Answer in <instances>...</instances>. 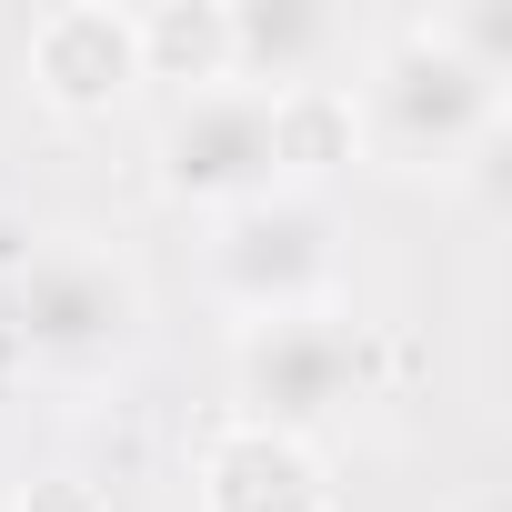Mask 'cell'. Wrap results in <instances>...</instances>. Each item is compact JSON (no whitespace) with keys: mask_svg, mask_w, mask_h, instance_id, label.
I'll list each match as a JSON object with an SVG mask.
<instances>
[{"mask_svg":"<svg viewBox=\"0 0 512 512\" xmlns=\"http://www.w3.org/2000/svg\"><path fill=\"white\" fill-rule=\"evenodd\" d=\"M472 41H482L472 21H402V31H392V51H382L372 81H362V131H372L382 161L432 171V161H462V151L492 131L502 81H492V61H482Z\"/></svg>","mask_w":512,"mask_h":512,"instance_id":"1","label":"cell"},{"mask_svg":"<svg viewBox=\"0 0 512 512\" xmlns=\"http://www.w3.org/2000/svg\"><path fill=\"white\" fill-rule=\"evenodd\" d=\"M11 342L61 372V382H91L111 362L141 352V282L111 241H41L21 282H11Z\"/></svg>","mask_w":512,"mask_h":512,"instance_id":"2","label":"cell"},{"mask_svg":"<svg viewBox=\"0 0 512 512\" xmlns=\"http://www.w3.org/2000/svg\"><path fill=\"white\" fill-rule=\"evenodd\" d=\"M211 292L241 312V332L342 312V221L322 201H302V191L221 211L211 221Z\"/></svg>","mask_w":512,"mask_h":512,"instance_id":"3","label":"cell"},{"mask_svg":"<svg viewBox=\"0 0 512 512\" xmlns=\"http://www.w3.org/2000/svg\"><path fill=\"white\" fill-rule=\"evenodd\" d=\"M292 161H302L292 91H272V81H201V91H181V111L161 131V181L211 211L292 191Z\"/></svg>","mask_w":512,"mask_h":512,"instance_id":"4","label":"cell"},{"mask_svg":"<svg viewBox=\"0 0 512 512\" xmlns=\"http://www.w3.org/2000/svg\"><path fill=\"white\" fill-rule=\"evenodd\" d=\"M362 382H372V342H362L342 312H302V322L241 332V392H251L241 422L302 432V422H322L332 402H352Z\"/></svg>","mask_w":512,"mask_h":512,"instance_id":"5","label":"cell"},{"mask_svg":"<svg viewBox=\"0 0 512 512\" xmlns=\"http://www.w3.org/2000/svg\"><path fill=\"white\" fill-rule=\"evenodd\" d=\"M201 512H322V462L302 432L231 422L201 452Z\"/></svg>","mask_w":512,"mask_h":512,"instance_id":"6","label":"cell"},{"mask_svg":"<svg viewBox=\"0 0 512 512\" xmlns=\"http://www.w3.org/2000/svg\"><path fill=\"white\" fill-rule=\"evenodd\" d=\"M31 81L61 111H101L141 81V21L131 11H51L31 31Z\"/></svg>","mask_w":512,"mask_h":512,"instance_id":"7","label":"cell"},{"mask_svg":"<svg viewBox=\"0 0 512 512\" xmlns=\"http://www.w3.org/2000/svg\"><path fill=\"white\" fill-rule=\"evenodd\" d=\"M0 512H21V502H11V492H0Z\"/></svg>","mask_w":512,"mask_h":512,"instance_id":"8","label":"cell"}]
</instances>
